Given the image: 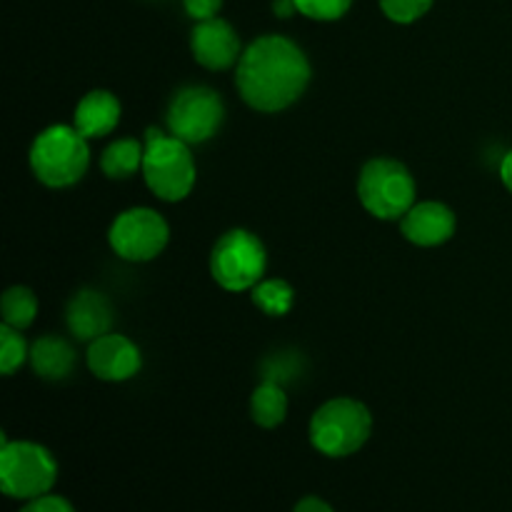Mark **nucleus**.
<instances>
[{"instance_id":"obj_14","label":"nucleus","mask_w":512,"mask_h":512,"mask_svg":"<svg viewBox=\"0 0 512 512\" xmlns=\"http://www.w3.org/2000/svg\"><path fill=\"white\" fill-rule=\"evenodd\" d=\"M120 100L115 98L110 90H90L83 95L78 105H75L73 125L78 128L80 135L88 140L103 138V135L113 133L120 123Z\"/></svg>"},{"instance_id":"obj_6","label":"nucleus","mask_w":512,"mask_h":512,"mask_svg":"<svg viewBox=\"0 0 512 512\" xmlns=\"http://www.w3.org/2000/svg\"><path fill=\"white\" fill-rule=\"evenodd\" d=\"M58 480V463L48 448L30 440L8 443L0 448V488L8 498L33 500L48 495Z\"/></svg>"},{"instance_id":"obj_7","label":"nucleus","mask_w":512,"mask_h":512,"mask_svg":"<svg viewBox=\"0 0 512 512\" xmlns=\"http://www.w3.org/2000/svg\"><path fill=\"white\" fill-rule=\"evenodd\" d=\"M268 268V255L260 238L250 230L235 228L220 235L210 253V273L213 280L228 293L253 290L263 280Z\"/></svg>"},{"instance_id":"obj_1","label":"nucleus","mask_w":512,"mask_h":512,"mask_svg":"<svg viewBox=\"0 0 512 512\" xmlns=\"http://www.w3.org/2000/svg\"><path fill=\"white\" fill-rule=\"evenodd\" d=\"M310 83V63L298 43L285 35H260L243 50L235 85L250 108L280 113L290 108Z\"/></svg>"},{"instance_id":"obj_2","label":"nucleus","mask_w":512,"mask_h":512,"mask_svg":"<svg viewBox=\"0 0 512 512\" xmlns=\"http://www.w3.org/2000/svg\"><path fill=\"white\" fill-rule=\"evenodd\" d=\"M143 143V178L150 193L165 203H178L188 198L198 178L190 145L175 135H165L160 128L145 130Z\"/></svg>"},{"instance_id":"obj_5","label":"nucleus","mask_w":512,"mask_h":512,"mask_svg":"<svg viewBox=\"0 0 512 512\" xmlns=\"http://www.w3.org/2000/svg\"><path fill=\"white\" fill-rule=\"evenodd\" d=\"M415 178L400 160L373 158L358 178V198L370 215L380 220H403L415 205Z\"/></svg>"},{"instance_id":"obj_19","label":"nucleus","mask_w":512,"mask_h":512,"mask_svg":"<svg viewBox=\"0 0 512 512\" xmlns=\"http://www.w3.org/2000/svg\"><path fill=\"white\" fill-rule=\"evenodd\" d=\"M250 293H253V303L270 318H283L295 303V290L280 278H263Z\"/></svg>"},{"instance_id":"obj_22","label":"nucleus","mask_w":512,"mask_h":512,"mask_svg":"<svg viewBox=\"0 0 512 512\" xmlns=\"http://www.w3.org/2000/svg\"><path fill=\"white\" fill-rule=\"evenodd\" d=\"M435 0H380V10L385 13V18L393 20V23L410 25L415 20L423 18L430 8H433Z\"/></svg>"},{"instance_id":"obj_15","label":"nucleus","mask_w":512,"mask_h":512,"mask_svg":"<svg viewBox=\"0 0 512 512\" xmlns=\"http://www.w3.org/2000/svg\"><path fill=\"white\" fill-rule=\"evenodd\" d=\"M28 360L38 378L58 383V380H65L68 375H73L78 355H75V348L65 338H58V335H43V338H38L30 345Z\"/></svg>"},{"instance_id":"obj_16","label":"nucleus","mask_w":512,"mask_h":512,"mask_svg":"<svg viewBox=\"0 0 512 512\" xmlns=\"http://www.w3.org/2000/svg\"><path fill=\"white\" fill-rule=\"evenodd\" d=\"M143 155L145 143H140V140H113V143L103 150V155H100V170H103L110 180L133 178L138 170H143Z\"/></svg>"},{"instance_id":"obj_24","label":"nucleus","mask_w":512,"mask_h":512,"mask_svg":"<svg viewBox=\"0 0 512 512\" xmlns=\"http://www.w3.org/2000/svg\"><path fill=\"white\" fill-rule=\"evenodd\" d=\"M18 512H75L73 505L60 495H40V498L25 500V505Z\"/></svg>"},{"instance_id":"obj_17","label":"nucleus","mask_w":512,"mask_h":512,"mask_svg":"<svg viewBox=\"0 0 512 512\" xmlns=\"http://www.w3.org/2000/svg\"><path fill=\"white\" fill-rule=\"evenodd\" d=\"M250 415H253L255 425H260V428H278L285 415H288V395H285L283 385L263 380L253 390V398H250Z\"/></svg>"},{"instance_id":"obj_13","label":"nucleus","mask_w":512,"mask_h":512,"mask_svg":"<svg viewBox=\"0 0 512 512\" xmlns=\"http://www.w3.org/2000/svg\"><path fill=\"white\" fill-rule=\"evenodd\" d=\"M113 305L98 290H78L65 308V323L68 330L83 343L103 338L113 328Z\"/></svg>"},{"instance_id":"obj_18","label":"nucleus","mask_w":512,"mask_h":512,"mask_svg":"<svg viewBox=\"0 0 512 512\" xmlns=\"http://www.w3.org/2000/svg\"><path fill=\"white\" fill-rule=\"evenodd\" d=\"M0 313H3V323L15 330H25L35 323L38 315V298L25 285H13L3 293L0 300Z\"/></svg>"},{"instance_id":"obj_28","label":"nucleus","mask_w":512,"mask_h":512,"mask_svg":"<svg viewBox=\"0 0 512 512\" xmlns=\"http://www.w3.org/2000/svg\"><path fill=\"white\" fill-rule=\"evenodd\" d=\"M273 13L278 15V18H290V15L298 13L295 0H273Z\"/></svg>"},{"instance_id":"obj_23","label":"nucleus","mask_w":512,"mask_h":512,"mask_svg":"<svg viewBox=\"0 0 512 512\" xmlns=\"http://www.w3.org/2000/svg\"><path fill=\"white\" fill-rule=\"evenodd\" d=\"M353 0H295V8L300 15L310 20H320V23H330V20H340L350 10Z\"/></svg>"},{"instance_id":"obj_27","label":"nucleus","mask_w":512,"mask_h":512,"mask_svg":"<svg viewBox=\"0 0 512 512\" xmlns=\"http://www.w3.org/2000/svg\"><path fill=\"white\" fill-rule=\"evenodd\" d=\"M500 180H503L505 188L512 193V150L510 153H505L503 160H500Z\"/></svg>"},{"instance_id":"obj_3","label":"nucleus","mask_w":512,"mask_h":512,"mask_svg":"<svg viewBox=\"0 0 512 512\" xmlns=\"http://www.w3.org/2000/svg\"><path fill=\"white\" fill-rule=\"evenodd\" d=\"M88 138L75 125H50L30 148V168L48 188H70L88 173Z\"/></svg>"},{"instance_id":"obj_21","label":"nucleus","mask_w":512,"mask_h":512,"mask_svg":"<svg viewBox=\"0 0 512 512\" xmlns=\"http://www.w3.org/2000/svg\"><path fill=\"white\" fill-rule=\"evenodd\" d=\"M30 358V348L20 330L10 328V325H0V373L13 375L25 360Z\"/></svg>"},{"instance_id":"obj_10","label":"nucleus","mask_w":512,"mask_h":512,"mask_svg":"<svg viewBox=\"0 0 512 512\" xmlns=\"http://www.w3.org/2000/svg\"><path fill=\"white\" fill-rule=\"evenodd\" d=\"M85 363L95 378L108 380V383H123L140 373L143 355L130 338L120 333H108L88 345Z\"/></svg>"},{"instance_id":"obj_20","label":"nucleus","mask_w":512,"mask_h":512,"mask_svg":"<svg viewBox=\"0 0 512 512\" xmlns=\"http://www.w3.org/2000/svg\"><path fill=\"white\" fill-rule=\"evenodd\" d=\"M300 373H305V360L298 350H280V353L268 355L260 365V375L263 380H270V383L288 385L298 378Z\"/></svg>"},{"instance_id":"obj_8","label":"nucleus","mask_w":512,"mask_h":512,"mask_svg":"<svg viewBox=\"0 0 512 512\" xmlns=\"http://www.w3.org/2000/svg\"><path fill=\"white\" fill-rule=\"evenodd\" d=\"M225 120L223 98L208 85H185L175 90L168 103L165 123L170 135L188 145L208 143L218 135Z\"/></svg>"},{"instance_id":"obj_4","label":"nucleus","mask_w":512,"mask_h":512,"mask_svg":"<svg viewBox=\"0 0 512 512\" xmlns=\"http://www.w3.org/2000/svg\"><path fill=\"white\" fill-rule=\"evenodd\" d=\"M373 415L360 400L333 398L315 410L310 420V443L320 455L348 458L368 443Z\"/></svg>"},{"instance_id":"obj_26","label":"nucleus","mask_w":512,"mask_h":512,"mask_svg":"<svg viewBox=\"0 0 512 512\" xmlns=\"http://www.w3.org/2000/svg\"><path fill=\"white\" fill-rule=\"evenodd\" d=\"M293 512H335V510L330 508L323 498H315V495H310V498L300 500V503L293 508Z\"/></svg>"},{"instance_id":"obj_9","label":"nucleus","mask_w":512,"mask_h":512,"mask_svg":"<svg viewBox=\"0 0 512 512\" xmlns=\"http://www.w3.org/2000/svg\"><path fill=\"white\" fill-rule=\"evenodd\" d=\"M110 248L130 263H148L158 258L170 240V228L153 208L123 210L110 225Z\"/></svg>"},{"instance_id":"obj_25","label":"nucleus","mask_w":512,"mask_h":512,"mask_svg":"<svg viewBox=\"0 0 512 512\" xmlns=\"http://www.w3.org/2000/svg\"><path fill=\"white\" fill-rule=\"evenodd\" d=\"M183 8L195 23H200V20L218 18L220 8H223V0H183Z\"/></svg>"},{"instance_id":"obj_11","label":"nucleus","mask_w":512,"mask_h":512,"mask_svg":"<svg viewBox=\"0 0 512 512\" xmlns=\"http://www.w3.org/2000/svg\"><path fill=\"white\" fill-rule=\"evenodd\" d=\"M190 50H193L195 63H200L203 68L228 70L230 65H238L245 48L228 20L210 18L195 23L193 33H190Z\"/></svg>"},{"instance_id":"obj_12","label":"nucleus","mask_w":512,"mask_h":512,"mask_svg":"<svg viewBox=\"0 0 512 512\" xmlns=\"http://www.w3.org/2000/svg\"><path fill=\"white\" fill-rule=\"evenodd\" d=\"M458 228V218L453 210L438 200H423L415 203L400 220V230L405 238L420 248H438L448 243Z\"/></svg>"}]
</instances>
